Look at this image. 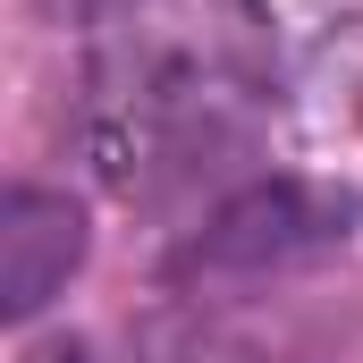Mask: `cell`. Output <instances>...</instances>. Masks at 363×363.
Returning <instances> with one entry per match:
<instances>
[{
  "instance_id": "2",
  "label": "cell",
  "mask_w": 363,
  "mask_h": 363,
  "mask_svg": "<svg viewBox=\"0 0 363 363\" xmlns=\"http://www.w3.org/2000/svg\"><path fill=\"white\" fill-rule=\"evenodd\" d=\"M347 237V203L304 194V186H254L194 237V271H262V262H304Z\"/></svg>"
},
{
  "instance_id": "1",
  "label": "cell",
  "mask_w": 363,
  "mask_h": 363,
  "mask_svg": "<svg viewBox=\"0 0 363 363\" xmlns=\"http://www.w3.org/2000/svg\"><path fill=\"white\" fill-rule=\"evenodd\" d=\"M279 51L254 0H85V152L118 194H178L271 118Z\"/></svg>"
},
{
  "instance_id": "3",
  "label": "cell",
  "mask_w": 363,
  "mask_h": 363,
  "mask_svg": "<svg viewBox=\"0 0 363 363\" xmlns=\"http://www.w3.org/2000/svg\"><path fill=\"white\" fill-rule=\"evenodd\" d=\"M77 262H85V211L51 186H17L0 211V304H9V321H34L68 287Z\"/></svg>"
}]
</instances>
